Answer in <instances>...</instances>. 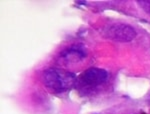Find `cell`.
<instances>
[{"instance_id":"6da1fadb","label":"cell","mask_w":150,"mask_h":114,"mask_svg":"<svg viewBox=\"0 0 150 114\" xmlns=\"http://www.w3.org/2000/svg\"><path fill=\"white\" fill-rule=\"evenodd\" d=\"M43 83L53 93L65 92L72 88L77 82L76 76L69 71L59 68H48L43 72Z\"/></svg>"},{"instance_id":"7a4b0ae2","label":"cell","mask_w":150,"mask_h":114,"mask_svg":"<svg viewBox=\"0 0 150 114\" xmlns=\"http://www.w3.org/2000/svg\"><path fill=\"white\" fill-rule=\"evenodd\" d=\"M108 77V73L103 69L100 68H92L87 69L84 71L79 78L77 79V83L85 88H92V87L98 86L99 84L103 83Z\"/></svg>"},{"instance_id":"3957f363","label":"cell","mask_w":150,"mask_h":114,"mask_svg":"<svg viewBox=\"0 0 150 114\" xmlns=\"http://www.w3.org/2000/svg\"><path fill=\"white\" fill-rule=\"evenodd\" d=\"M106 34L112 39L118 41H130L136 36V32L131 26L118 23L110 26Z\"/></svg>"},{"instance_id":"277c9868","label":"cell","mask_w":150,"mask_h":114,"mask_svg":"<svg viewBox=\"0 0 150 114\" xmlns=\"http://www.w3.org/2000/svg\"><path fill=\"white\" fill-rule=\"evenodd\" d=\"M138 3L145 11L150 13V1H138Z\"/></svg>"}]
</instances>
